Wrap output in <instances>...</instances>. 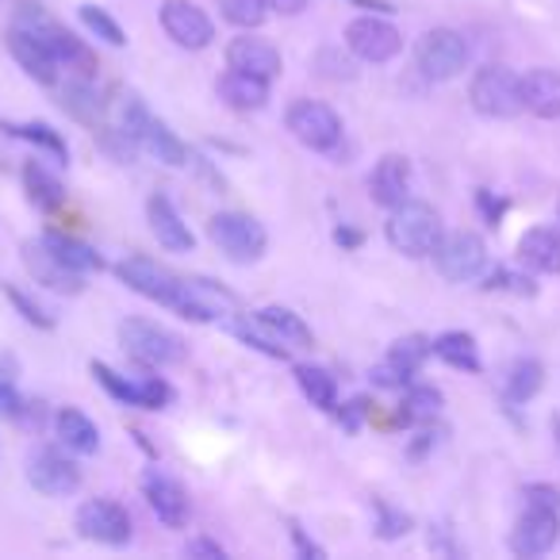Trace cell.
<instances>
[{"instance_id": "cell-1", "label": "cell", "mask_w": 560, "mask_h": 560, "mask_svg": "<svg viewBox=\"0 0 560 560\" xmlns=\"http://www.w3.org/2000/svg\"><path fill=\"white\" fill-rule=\"evenodd\" d=\"M384 234H388V246L404 257H434L442 234V215H438L430 203L419 200H404L392 208L388 223H384Z\"/></svg>"}, {"instance_id": "cell-2", "label": "cell", "mask_w": 560, "mask_h": 560, "mask_svg": "<svg viewBox=\"0 0 560 560\" xmlns=\"http://www.w3.org/2000/svg\"><path fill=\"white\" fill-rule=\"evenodd\" d=\"M16 24L27 27V32H32L35 39L47 47V55L58 62V70H73V73H81V78H93V70H96L93 50H89L85 43L78 39V35L66 32L58 20H50L43 9H32V4H24V9H20V16H16Z\"/></svg>"}, {"instance_id": "cell-3", "label": "cell", "mask_w": 560, "mask_h": 560, "mask_svg": "<svg viewBox=\"0 0 560 560\" xmlns=\"http://www.w3.org/2000/svg\"><path fill=\"white\" fill-rule=\"evenodd\" d=\"M119 342H124L127 358L139 361L147 369H165V365H180L188 358V346L180 335L158 327L150 319H127L119 323Z\"/></svg>"}, {"instance_id": "cell-4", "label": "cell", "mask_w": 560, "mask_h": 560, "mask_svg": "<svg viewBox=\"0 0 560 560\" xmlns=\"http://www.w3.org/2000/svg\"><path fill=\"white\" fill-rule=\"evenodd\" d=\"M116 277L124 280L131 292H139V296L154 300V304H162V307H173V312H180V304H185V277H177L173 269L158 265L154 257H142V254L124 257V261L116 265Z\"/></svg>"}, {"instance_id": "cell-5", "label": "cell", "mask_w": 560, "mask_h": 560, "mask_svg": "<svg viewBox=\"0 0 560 560\" xmlns=\"http://www.w3.org/2000/svg\"><path fill=\"white\" fill-rule=\"evenodd\" d=\"M208 234H211V242L238 265L257 261V257L265 254V246H269L265 226L257 223L254 215H246V211H219V215H211Z\"/></svg>"}, {"instance_id": "cell-6", "label": "cell", "mask_w": 560, "mask_h": 560, "mask_svg": "<svg viewBox=\"0 0 560 560\" xmlns=\"http://www.w3.org/2000/svg\"><path fill=\"white\" fill-rule=\"evenodd\" d=\"M468 101L488 119H514L522 112L518 73H511L506 66H483L468 85Z\"/></svg>"}, {"instance_id": "cell-7", "label": "cell", "mask_w": 560, "mask_h": 560, "mask_svg": "<svg viewBox=\"0 0 560 560\" xmlns=\"http://www.w3.org/2000/svg\"><path fill=\"white\" fill-rule=\"evenodd\" d=\"M284 124L296 135V142H304L307 150H319V154H330L342 142V119L323 101H296L289 108V116H284Z\"/></svg>"}, {"instance_id": "cell-8", "label": "cell", "mask_w": 560, "mask_h": 560, "mask_svg": "<svg viewBox=\"0 0 560 560\" xmlns=\"http://www.w3.org/2000/svg\"><path fill=\"white\" fill-rule=\"evenodd\" d=\"M346 47H350L353 58H361V62H392V58L404 50V32H399L396 24H388V20L376 12V16H358L350 27H346Z\"/></svg>"}, {"instance_id": "cell-9", "label": "cell", "mask_w": 560, "mask_h": 560, "mask_svg": "<svg viewBox=\"0 0 560 560\" xmlns=\"http://www.w3.org/2000/svg\"><path fill=\"white\" fill-rule=\"evenodd\" d=\"M93 376L101 381V388L108 392L112 399L127 407H142V411H162L173 399V388L162 381V376H139V381H127L124 373H116L104 361H93Z\"/></svg>"}, {"instance_id": "cell-10", "label": "cell", "mask_w": 560, "mask_h": 560, "mask_svg": "<svg viewBox=\"0 0 560 560\" xmlns=\"http://www.w3.org/2000/svg\"><path fill=\"white\" fill-rule=\"evenodd\" d=\"M468 66V43L453 27H434L419 39V70L430 81H453Z\"/></svg>"}, {"instance_id": "cell-11", "label": "cell", "mask_w": 560, "mask_h": 560, "mask_svg": "<svg viewBox=\"0 0 560 560\" xmlns=\"http://www.w3.org/2000/svg\"><path fill=\"white\" fill-rule=\"evenodd\" d=\"M434 261L445 280H457L460 284V280H472L483 272V265H488V246H483V238L476 231H453L438 242Z\"/></svg>"}, {"instance_id": "cell-12", "label": "cell", "mask_w": 560, "mask_h": 560, "mask_svg": "<svg viewBox=\"0 0 560 560\" xmlns=\"http://www.w3.org/2000/svg\"><path fill=\"white\" fill-rule=\"evenodd\" d=\"M78 534L96 545H127L131 541V514L116 499H89L78 511Z\"/></svg>"}, {"instance_id": "cell-13", "label": "cell", "mask_w": 560, "mask_h": 560, "mask_svg": "<svg viewBox=\"0 0 560 560\" xmlns=\"http://www.w3.org/2000/svg\"><path fill=\"white\" fill-rule=\"evenodd\" d=\"M162 27H165V35L185 50H203L215 39V24L208 20V12L196 9L192 0H165Z\"/></svg>"}, {"instance_id": "cell-14", "label": "cell", "mask_w": 560, "mask_h": 560, "mask_svg": "<svg viewBox=\"0 0 560 560\" xmlns=\"http://www.w3.org/2000/svg\"><path fill=\"white\" fill-rule=\"evenodd\" d=\"M27 480H32L35 491H43V495H73V491L81 488V468L73 465L66 453L58 450H39L32 453V460H27Z\"/></svg>"}, {"instance_id": "cell-15", "label": "cell", "mask_w": 560, "mask_h": 560, "mask_svg": "<svg viewBox=\"0 0 560 560\" xmlns=\"http://www.w3.org/2000/svg\"><path fill=\"white\" fill-rule=\"evenodd\" d=\"M142 495H147L150 511L158 514V522H165L170 529H180L188 522V514H192L188 491L180 488L173 476L158 472V468H150V472L142 476Z\"/></svg>"}, {"instance_id": "cell-16", "label": "cell", "mask_w": 560, "mask_h": 560, "mask_svg": "<svg viewBox=\"0 0 560 560\" xmlns=\"http://www.w3.org/2000/svg\"><path fill=\"white\" fill-rule=\"evenodd\" d=\"M557 541H560V511H541V506H529L511 534V549L518 557H545Z\"/></svg>"}, {"instance_id": "cell-17", "label": "cell", "mask_w": 560, "mask_h": 560, "mask_svg": "<svg viewBox=\"0 0 560 560\" xmlns=\"http://www.w3.org/2000/svg\"><path fill=\"white\" fill-rule=\"evenodd\" d=\"M24 265H27V272L35 277V284H47L50 292H70V296H78V292L85 289V277H81V272H73L70 265L58 261L43 238L39 242H24Z\"/></svg>"}, {"instance_id": "cell-18", "label": "cell", "mask_w": 560, "mask_h": 560, "mask_svg": "<svg viewBox=\"0 0 560 560\" xmlns=\"http://www.w3.org/2000/svg\"><path fill=\"white\" fill-rule=\"evenodd\" d=\"M238 307V296L211 280H185V304H180V315L192 323H215L223 315H231Z\"/></svg>"}, {"instance_id": "cell-19", "label": "cell", "mask_w": 560, "mask_h": 560, "mask_svg": "<svg viewBox=\"0 0 560 560\" xmlns=\"http://www.w3.org/2000/svg\"><path fill=\"white\" fill-rule=\"evenodd\" d=\"M147 219H150V231H154V238L162 242L170 254H188V249L196 246L192 231H188V223L180 219V211L173 208L170 196L154 192L147 200Z\"/></svg>"}, {"instance_id": "cell-20", "label": "cell", "mask_w": 560, "mask_h": 560, "mask_svg": "<svg viewBox=\"0 0 560 560\" xmlns=\"http://www.w3.org/2000/svg\"><path fill=\"white\" fill-rule=\"evenodd\" d=\"M226 66H231V70H242V73H254V78L272 81L284 62H280V50L272 47L269 39L238 35V39H231V47H226Z\"/></svg>"}, {"instance_id": "cell-21", "label": "cell", "mask_w": 560, "mask_h": 560, "mask_svg": "<svg viewBox=\"0 0 560 560\" xmlns=\"http://www.w3.org/2000/svg\"><path fill=\"white\" fill-rule=\"evenodd\" d=\"M369 192L388 211L396 208V203H404L407 192H411V162H407L404 154H384L381 162H376L373 177H369Z\"/></svg>"}, {"instance_id": "cell-22", "label": "cell", "mask_w": 560, "mask_h": 560, "mask_svg": "<svg viewBox=\"0 0 560 560\" xmlns=\"http://www.w3.org/2000/svg\"><path fill=\"white\" fill-rule=\"evenodd\" d=\"M518 265L541 277L560 272V231L557 226H534L518 238Z\"/></svg>"}, {"instance_id": "cell-23", "label": "cell", "mask_w": 560, "mask_h": 560, "mask_svg": "<svg viewBox=\"0 0 560 560\" xmlns=\"http://www.w3.org/2000/svg\"><path fill=\"white\" fill-rule=\"evenodd\" d=\"M9 50H12V58L20 62V70H24L27 78L39 81V85H55V81H58V62L47 55V47H43V43L35 39L27 27H20V24L9 27Z\"/></svg>"}, {"instance_id": "cell-24", "label": "cell", "mask_w": 560, "mask_h": 560, "mask_svg": "<svg viewBox=\"0 0 560 560\" xmlns=\"http://www.w3.org/2000/svg\"><path fill=\"white\" fill-rule=\"evenodd\" d=\"M522 112L537 119H560V73L557 70H529L518 78Z\"/></svg>"}, {"instance_id": "cell-25", "label": "cell", "mask_w": 560, "mask_h": 560, "mask_svg": "<svg viewBox=\"0 0 560 560\" xmlns=\"http://www.w3.org/2000/svg\"><path fill=\"white\" fill-rule=\"evenodd\" d=\"M215 89L234 112H261L269 104V81L254 78V73L231 70V66H226V73L219 78Z\"/></svg>"}, {"instance_id": "cell-26", "label": "cell", "mask_w": 560, "mask_h": 560, "mask_svg": "<svg viewBox=\"0 0 560 560\" xmlns=\"http://www.w3.org/2000/svg\"><path fill=\"white\" fill-rule=\"evenodd\" d=\"M55 430L66 450L81 453V457L101 450V430H96V422L89 419L85 411H78V407H62V411L55 415Z\"/></svg>"}, {"instance_id": "cell-27", "label": "cell", "mask_w": 560, "mask_h": 560, "mask_svg": "<svg viewBox=\"0 0 560 560\" xmlns=\"http://www.w3.org/2000/svg\"><path fill=\"white\" fill-rule=\"evenodd\" d=\"M43 242H47V249L58 257L62 265H70L73 272H101L104 269V261H101V254H96L89 242H81V238H73V234H58V231H47L43 234Z\"/></svg>"}, {"instance_id": "cell-28", "label": "cell", "mask_w": 560, "mask_h": 560, "mask_svg": "<svg viewBox=\"0 0 560 560\" xmlns=\"http://www.w3.org/2000/svg\"><path fill=\"white\" fill-rule=\"evenodd\" d=\"M257 323H261L265 330H269L272 338H280V342L289 346H312V327H307L304 319H300L296 312H289V307H261V312L254 315Z\"/></svg>"}, {"instance_id": "cell-29", "label": "cell", "mask_w": 560, "mask_h": 560, "mask_svg": "<svg viewBox=\"0 0 560 560\" xmlns=\"http://www.w3.org/2000/svg\"><path fill=\"white\" fill-rule=\"evenodd\" d=\"M139 147L147 150L150 158L165 162V165H188V158H192L185 142L177 139V131H170V124H162V119H154V116H150V124H147V131H142Z\"/></svg>"}, {"instance_id": "cell-30", "label": "cell", "mask_w": 560, "mask_h": 560, "mask_svg": "<svg viewBox=\"0 0 560 560\" xmlns=\"http://www.w3.org/2000/svg\"><path fill=\"white\" fill-rule=\"evenodd\" d=\"M434 358H442L450 369L460 373H480V350H476V338L465 330H445L434 338Z\"/></svg>"}, {"instance_id": "cell-31", "label": "cell", "mask_w": 560, "mask_h": 560, "mask_svg": "<svg viewBox=\"0 0 560 560\" xmlns=\"http://www.w3.org/2000/svg\"><path fill=\"white\" fill-rule=\"evenodd\" d=\"M24 188H27V196H32L35 208H43V211L62 208V200H66L62 180H58L43 162H27L24 165Z\"/></svg>"}, {"instance_id": "cell-32", "label": "cell", "mask_w": 560, "mask_h": 560, "mask_svg": "<svg viewBox=\"0 0 560 560\" xmlns=\"http://www.w3.org/2000/svg\"><path fill=\"white\" fill-rule=\"evenodd\" d=\"M296 384H300V392L312 399V407H319V411H335L338 407V381L330 369L296 365Z\"/></svg>"}, {"instance_id": "cell-33", "label": "cell", "mask_w": 560, "mask_h": 560, "mask_svg": "<svg viewBox=\"0 0 560 560\" xmlns=\"http://www.w3.org/2000/svg\"><path fill=\"white\" fill-rule=\"evenodd\" d=\"M231 330H234V338H238V342H246L249 350L265 353V358H272V361H289L292 358L289 346L280 342V338H272L269 330L254 319V315H238V319H231Z\"/></svg>"}, {"instance_id": "cell-34", "label": "cell", "mask_w": 560, "mask_h": 560, "mask_svg": "<svg viewBox=\"0 0 560 560\" xmlns=\"http://www.w3.org/2000/svg\"><path fill=\"white\" fill-rule=\"evenodd\" d=\"M430 353H434V338H427V335H407V338H399V342L388 350V365L396 369V373H404L407 381H411V376L419 373V369L430 361Z\"/></svg>"}, {"instance_id": "cell-35", "label": "cell", "mask_w": 560, "mask_h": 560, "mask_svg": "<svg viewBox=\"0 0 560 560\" xmlns=\"http://www.w3.org/2000/svg\"><path fill=\"white\" fill-rule=\"evenodd\" d=\"M0 135H12V139L32 142V147L55 154L58 162H66V158H70V147H66V139L50 124H4V119H0Z\"/></svg>"}, {"instance_id": "cell-36", "label": "cell", "mask_w": 560, "mask_h": 560, "mask_svg": "<svg viewBox=\"0 0 560 560\" xmlns=\"http://www.w3.org/2000/svg\"><path fill=\"white\" fill-rule=\"evenodd\" d=\"M541 384H545L541 361H534V358L514 361L511 376H506V399H511V404H526V399H534L537 392H541Z\"/></svg>"}, {"instance_id": "cell-37", "label": "cell", "mask_w": 560, "mask_h": 560, "mask_svg": "<svg viewBox=\"0 0 560 560\" xmlns=\"http://www.w3.org/2000/svg\"><path fill=\"white\" fill-rule=\"evenodd\" d=\"M62 108L70 112V116L85 119V124H96V119H101V96H96L93 81H89V78H70V81H66Z\"/></svg>"}, {"instance_id": "cell-38", "label": "cell", "mask_w": 560, "mask_h": 560, "mask_svg": "<svg viewBox=\"0 0 560 560\" xmlns=\"http://www.w3.org/2000/svg\"><path fill=\"white\" fill-rule=\"evenodd\" d=\"M147 124H150L147 104H142L139 96H124V101H119V112H116V135L119 139H124L127 147H139Z\"/></svg>"}, {"instance_id": "cell-39", "label": "cell", "mask_w": 560, "mask_h": 560, "mask_svg": "<svg viewBox=\"0 0 560 560\" xmlns=\"http://www.w3.org/2000/svg\"><path fill=\"white\" fill-rule=\"evenodd\" d=\"M219 12H223L226 24L242 27V32H254L269 16V4L265 0H219Z\"/></svg>"}, {"instance_id": "cell-40", "label": "cell", "mask_w": 560, "mask_h": 560, "mask_svg": "<svg viewBox=\"0 0 560 560\" xmlns=\"http://www.w3.org/2000/svg\"><path fill=\"white\" fill-rule=\"evenodd\" d=\"M442 411V392L438 388H411L399 407V422H430Z\"/></svg>"}, {"instance_id": "cell-41", "label": "cell", "mask_w": 560, "mask_h": 560, "mask_svg": "<svg viewBox=\"0 0 560 560\" xmlns=\"http://www.w3.org/2000/svg\"><path fill=\"white\" fill-rule=\"evenodd\" d=\"M81 24H85L89 32L96 35V39L108 43V47H124V43H127L124 27H119L104 9H96V4H81Z\"/></svg>"}, {"instance_id": "cell-42", "label": "cell", "mask_w": 560, "mask_h": 560, "mask_svg": "<svg viewBox=\"0 0 560 560\" xmlns=\"http://www.w3.org/2000/svg\"><path fill=\"white\" fill-rule=\"evenodd\" d=\"M4 296L12 300V307H16L20 315H24L32 327H39V330H55V315L47 312V307L39 304V300H32L24 289H16V284H4Z\"/></svg>"}, {"instance_id": "cell-43", "label": "cell", "mask_w": 560, "mask_h": 560, "mask_svg": "<svg viewBox=\"0 0 560 560\" xmlns=\"http://www.w3.org/2000/svg\"><path fill=\"white\" fill-rule=\"evenodd\" d=\"M24 399L16 392V361H0V415H9V419H20L24 415Z\"/></svg>"}, {"instance_id": "cell-44", "label": "cell", "mask_w": 560, "mask_h": 560, "mask_svg": "<svg viewBox=\"0 0 560 560\" xmlns=\"http://www.w3.org/2000/svg\"><path fill=\"white\" fill-rule=\"evenodd\" d=\"M483 289L488 292H518V296H534V284H529L526 277H514V272H506V269H495L488 280H483Z\"/></svg>"}, {"instance_id": "cell-45", "label": "cell", "mask_w": 560, "mask_h": 560, "mask_svg": "<svg viewBox=\"0 0 560 560\" xmlns=\"http://www.w3.org/2000/svg\"><path fill=\"white\" fill-rule=\"evenodd\" d=\"M376 514H381V522H376V529H381V537H399L411 529V518L399 511H392L388 503H376Z\"/></svg>"}, {"instance_id": "cell-46", "label": "cell", "mask_w": 560, "mask_h": 560, "mask_svg": "<svg viewBox=\"0 0 560 560\" xmlns=\"http://www.w3.org/2000/svg\"><path fill=\"white\" fill-rule=\"evenodd\" d=\"M522 499H526L529 506H541V511H560V491L552 488V483H529V488L522 491Z\"/></svg>"}, {"instance_id": "cell-47", "label": "cell", "mask_w": 560, "mask_h": 560, "mask_svg": "<svg viewBox=\"0 0 560 560\" xmlns=\"http://www.w3.org/2000/svg\"><path fill=\"white\" fill-rule=\"evenodd\" d=\"M369 415V399H350V404L342 407V411H338V419H342V427L346 430H358L361 427V419H365Z\"/></svg>"}, {"instance_id": "cell-48", "label": "cell", "mask_w": 560, "mask_h": 560, "mask_svg": "<svg viewBox=\"0 0 560 560\" xmlns=\"http://www.w3.org/2000/svg\"><path fill=\"white\" fill-rule=\"evenodd\" d=\"M476 203H480L483 219H488L491 226H495L499 219H503V211H506V203H503V200H491V192H488V188H480V192H476Z\"/></svg>"}, {"instance_id": "cell-49", "label": "cell", "mask_w": 560, "mask_h": 560, "mask_svg": "<svg viewBox=\"0 0 560 560\" xmlns=\"http://www.w3.org/2000/svg\"><path fill=\"white\" fill-rule=\"evenodd\" d=\"M289 529H292V541H296L300 557H307V560H312V557H315V560H319V557H327V552H323L319 545H315V541H307V534H304V529L296 526V522H292Z\"/></svg>"}, {"instance_id": "cell-50", "label": "cell", "mask_w": 560, "mask_h": 560, "mask_svg": "<svg viewBox=\"0 0 560 560\" xmlns=\"http://www.w3.org/2000/svg\"><path fill=\"white\" fill-rule=\"evenodd\" d=\"M188 557H211V560H223V549H219L215 541H203V537H196V541H188Z\"/></svg>"}, {"instance_id": "cell-51", "label": "cell", "mask_w": 560, "mask_h": 560, "mask_svg": "<svg viewBox=\"0 0 560 560\" xmlns=\"http://www.w3.org/2000/svg\"><path fill=\"white\" fill-rule=\"evenodd\" d=\"M272 12H280V16H300V12L307 9V0H265Z\"/></svg>"}, {"instance_id": "cell-52", "label": "cell", "mask_w": 560, "mask_h": 560, "mask_svg": "<svg viewBox=\"0 0 560 560\" xmlns=\"http://www.w3.org/2000/svg\"><path fill=\"white\" fill-rule=\"evenodd\" d=\"M335 242H338V246H346V249H358V246H361V231H350V226H338V231H335Z\"/></svg>"}, {"instance_id": "cell-53", "label": "cell", "mask_w": 560, "mask_h": 560, "mask_svg": "<svg viewBox=\"0 0 560 560\" xmlns=\"http://www.w3.org/2000/svg\"><path fill=\"white\" fill-rule=\"evenodd\" d=\"M350 4H361V9H369V12H381V16H388V12H396L388 4V0H350Z\"/></svg>"}, {"instance_id": "cell-54", "label": "cell", "mask_w": 560, "mask_h": 560, "mask_svg": "<svg viewBox=\"0 0 560 560\" xmlns=\"http://www.w3.org/2000/svg\"><path fill=\"white\" fill-rule=\"evenodd\" d=\"M552 430H557V438H560V419H552Z\"/></svg>"}]
</instances>
